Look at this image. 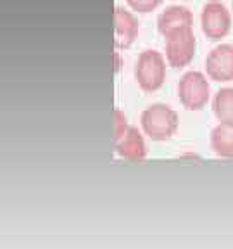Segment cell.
<instances>
[{"mask_svg": "<svg viewBox=\"0 0 233 249\" xmlns=\"http://www.w3.org/2000/svg\"><path fill=\"white\" fill-rule=\"evenodd\" d=\"M166 45H164V57L167 64L175 70L186 68L194 61L195 49H197V40L192 26H182L169 31L166 36Z\"/></svg>", "mask_w": 233, "mask_h": 249, "instance_id": "obj_2", "label": "cell"}, {"mask_svg": "<svg viewBox=\"0 0 233 249\" xmlns=\"http://www.w3.org/2000/svg\"><path fill=\"white\" fill-rule=\"evenodd\" d=\"M166 57L161 52L149 49L140 52L135 64V78L140 90L147 93L157 92L166 80Z\"/></svg>", "mask_w": 233, "mask_h": 249, "instance_id": "obj_3", "label": "cell"}, {"mask_svg": "<svg viewBox=\"0 0 233 249\" xmlns=\"http://www.w3.org/2000/svg\"><path fill=\"white\" fill-rule=\"evenodd\" d=\"M194 24V14L185 5H169L157 18V31L166 36L169 31L182 26H192Z\"/></svg>", "mask_w": 233, "mask_h": 249, "instance_id": "obj_8", "label": "cell"}, {"mask_svg": "<svg viewBox=\"0 0 233 249\" xmlns=\"http://www.w3.org/2000/svg\"><path fill=\"white\" fill-rule=\"evenodd\" d=\"M140 124L149 139L161 142V140L171 139L178 130V114L167 104L157 102V104L149 106L142 113Z\"/></svg>", "mask_w": 233, "mask_h": 249, "instance_id": "obj_1", "label": "cell"}, {"mask_svg": "<svg viewBox=\"0 0 233 249\" xmlns=\"http://www.w3.org/2000/svg\"><path fill=\"white\" fill-rule=\"evenodd\" d=\"M113 55H114V73H119L121 66H123V59H121V55L117 51H114Z\"/></svg>", "mask_w": 233, "mask_h": 249, "instance_id": "obj_14", "label": "cell"}, {"mask_svg": "<svg viewBox=\"0 0 233 249\" xmlns=\"http://www.w3.org/2000/svg\"><path fill=\"white\" fill-rule=\"evenodd\" d=\"M138 36V19L128 9L114 7V49L126 51Z\"/></svg>", "mask_w": 233, "mask_h": 249, "instance_id": "obj_7", "label": "cell"}, {"mask_svg": "<svg viewBox=\"0 0 233 249\" xmlns=\"http://www.w3.org/2000/svg\"><path fill=\"white\" fill-rule=\"evenodd\" d=\"M232 11H233V0H232Z\"/></svg>", "mask_w": 233, "mask_h": 249, "instance_id": "obj_15", "label": "cell"}, {"mask_svg": "<svg viewBox=\"0 0 233 249\" xmlns=\"http://www.w3.org/2000/svg\"><path fill=\"white\" fill-rule=\"evenodd\" d=\"M128 121H126V116L121 113L119 109H114V144L117 140L128 132Z\"/></svg>", "mask_w": 233, "mask_h": 249, "instance_id": "obj_13", "label": "cell"}, {"mask_svg": "<svg viewBox=\"0 0 233 249\" xmlns=\"http://www.w3.org/2000/svg\"><path fill=\"white\" fill-rule=\"evenodd\" d=\"M211 147L217 156L233 160V126L219 124L211 132Z\"/></svg>", "mask_w": 233, "mask_h": 249, "instance_id": "obj_11", "label": "cell"}, {"mask_svg": "<svg viewBox=\"0 0 233 249\" xmlns=\"http://www.w3.org/2000/svg\"><path fill=\"white\" fill-rule=\"evenodd\" d=\"M206 74L217 83L233 82V45L219 43L207 54Z\"/></svg>", "mask_w": 233, "mask_h": 249, "instance_id": "obj_6", "label": "cell"}, {"mask_svg": "<svg viewBox=\"0 0 233 249\" xmlns=\"http://www.w3.org/2000/svg\"><path fill=\"white\" fill-rule=\"evenodd\" d=\"M211 89L207 78L200 71H186L178 83V99L188 111H197L207 104Z\"/></svg>", "mask_w": 233, "mask_h": 249, "instance_id": "obj_4", "label": "cell"}, {"mask_svg": "<svg viewBox=\"0 0 233 249\" xmlns=\"http://www.w3.org/2000/svg\"><path fill=\"white\" fill-rule=\"evenodd\" d=\"M200 30L209 40H223L232 30V14L228 7L217 0L207 2L200 12Z\"/></svg>", "mask_w": 233, "mask_h": 249, "instance_id": "obj_5", "label": "cell"}, {"mask_svg": "<svg viewBox=\"0 0 233 249\" xmlns=\"http://www.w3.org/2000/svg\"><path fill=\"white\" fill-rule=\"evenodd\" d=\"M213 113L221 124L233 126V87H223L213 99Z\"/></svg>", "mask_w": 233, "mask_h": 249, "instance_id": "obj_10", "label": "cell"}, {"mask_svg": "<svg viewBox=\"0 0 233 249\" xmlns=\"http://www.w3.org/2000/svg\"><path fill=\"white\" fill-rule=\"evenodd\" d=\"M116 152L126 161H135L136 163V161L145 160L147 149H145L142 133L133 126H130L128 132L116 142Z\"/></svg>", "mask_w": 233, "mask_h": 249, "instance_id": "obj_9", "label": "cell"}, {"mask_svg": "<svg viewBox=\"0 0 233 249\" xmlns=\"http://www.w3.org/2000/svg\"><path fill=\"white\" fill-rule=\"evenodd\" d=\"M126 4L130 5L132 11L138 12V14H149L159 7L163 0H126Z\"/></svg>", "mask_w": 233, "mask_h": 249, "instance_id": "obj_12", "label": "cell"}]
</instances>
